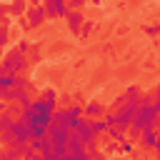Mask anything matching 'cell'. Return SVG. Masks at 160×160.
Segmentation results:
<instances>
[{
	"mask_svg": "<svg viewBox=\"0 0 160 160\" xmlns=\"http://www.w3.org/2000/svg\"><path fill=\"white\" fill-rule=\"evenodd\" d=\"M8 10H10L12 15H22V12H25V0H12V5H10Z\"/></svg>",
	"mask_w": 160,
	"mask_h": 160,
	"instance_id": "14",
	"label": "cell"
},
{
	"mask_svg": "<svg viewBox=\"0 0 160 160\" xmlns=\"http://www.w3.org/2000/svg\"><path fill=\"white\" fill-rule=\"evenodd\" d=\"M5 12H8V5H0V20L5 18Z\"/></svg>",
	"mask_w": 160,
	"mask_h": 160,
	"instance_id": "24",
	"label": "cell"
},
{
	"mask_svg": "<svg viewBox=\"0 0 160 160\" xmlns=\"http://www.w3.org/2000/svg\"><path fill=\"white\" fill-rule=\"evenodd\" d=\"M2 110H5V102H2V100H0V112H2Z\"/></svg>",
	"mask_w": 160,
	"mask_h": 160,
	"instance_id": "26",
	"label": "cell"
},
{
	"mask_svg": "<svg viewBox=\"0 0 160 160\" xmlns=\"http://www.w3.org/2000/svg\"><path fill=\"white\" fill-rule=\"evenodd\" d=\"M45 10V18H65L68 15V0H42L40 2Z\"/></svg>",
	"mask_w": 160,
	"mask_h": 160,
	"instance_id": "4",
	"label": "cell"
},
{
	"mask_svg": "<svg viewBox=\"0 0 160 160\" xmlns=\"http://www.w3.org/2000/svg\"><path fill=\"white\" fill-rule=\"evenodd\" d=\"M25 145H20V148H2L0 150V160H22V148Z\"/></svg>",
	"mask_w": 160,
	"mask_h": 160,
	"instance_id": "9",
	"label": "cell"
},
{
	"mask_svg": "<svg viewBox=\"0 0 160 160\" xmlns=\"http://www.w3.org/2000/svg\"><path fill=\"white\" fill-rule=\"evenodd\" d=\"M90 160H108L105 155H100V150L95 148V150H90Z\"/></svg>",
	"mask_w": 160,
	"mask_h": 160,
	"instance_id": "20",
	"label": "cell"
},
{
	"mask_svg": "<svg viewBox=\"0 0 160 160\" xmlns=\"http://www.w3.org/2000/svg\"><path fill=\"white\" fill-rule=\"evenodd\" d=\"M82 2H88V0H68V8H80Z\"/></svg>",
	"mask_w": 160,
	"mask_h": 160,
	"instance_id": "23",
	"label": "cell"
},
{
	"mask_svg": "<svg viewBox=\"0 0 160 160\" xmlns=\"http://www.w3.org/2000/svg\"><path fill=\"white\" fill-rule=\"evenodd\" d=\"M82 115H85V118H100V115H102V108H100L98 102H90V105L82 110Z\"/></svg>",
	"mask_w": 160,
	"mask_h": 160,
	"instance_id": "13",
	"label": "cell"
},
{
	"mask_svg": "<svg viewBox=\"0 0 160 160\" xmlns=\"http://www.w3.org/2000/svg\"><path fill=\"white\" fill-rule=\"evenodd\" d=\"M158 110H160V102H148V105H140L138 110H135V115H132V128L135 130H148V128H155L158 125Z\"/></svg>",
	"mask_w": 160,
	"mask_h": 160,
	"instance_id": "2",
	"label": "cell"
},
{
	"mask_svg": "<svg viewBox=\"0 0 160 160\" xmlns=\"http://www.w3.org/2000/svg\"><path fill=\"white\" fill-rule=\"evenodd\" d=\"M8 42V25H0V48Z\"/></svg>",
	"mask_w": 160,
	"mask_h": 160,
	"instance_id": "19",
	"label": "cell"
},
{
	"mask_svg": "<svg viewBox=\"0 0 160 160\" xmlns=\"http://www.w3.org/2000/svg\"><path fill=\"white\" fill-rule=\"evenodd\" d=\"M15 50H18V52H22V55H28V50H30V45H28V42H20V45H18Z\"/></svg>",
	"mask_w": 160,
	"mask_h": 160,
	"instance_id": "22",
	"label": "cell"
},
{
	"mask_svg": "<svg viewBox=\"0 0 160 160\" xmlns=\"http://www.w3.org/2000/svg\"><path fill=\"white\" fill-rule=\"evenodd\" d=\"M40 22H45V10H42V5H35V8L28 10V25L38 28Z\"/></svg>",
	"mask_w": 160,
	"mask_h": 160,
	"instance_id": "8",
	"label": "cell"
},
{
	"mask_svg": "<svg viewBox=\"0 0 160 160\" xmlns=\"http://www.w3.org/2000/svg\"><path fill=\"white\" fill-rule=\"evenodd\" d=\"M30 140V132H28V125L20 120V118H15L2 132H0V145L2 148H20V145H25Z\"/></svg>",
	"mask_w": 160,
	"mask_h": 160,
	"instance_id": "1",
	"label": "cell"
},
{
	"mask_svg": "<svg viewBox=\"0 0 160 160\" xmlns=\"http://www.w3.org/2000/svg\"><path fill=\"white\" fill-rule=\"evenodd\" d=\"M68 135H70V128H68V125L55 122V120H50V122H48V138H50L52 142H65V140H68Z\"/></svg>",
	"mask_w": 160,
	"mask_h": 160,
	"instance_id": "5",
	"label": "cell"
},
{
	"mask_svg": "<svg viewBox=\"0 0 160 160\" xmlns=\"http://www.w3.org/2000/svg\"><path fill=\"white\" fill-rule=\"evenodd\" d=\"M105 132H108L112 140H125V138H122V130H120L118 125H108V130H105Z\"/></svg>",
	"mask_w": 160,
	"mask_h": 160,
	"instance_id": "15",
	"label": "cell"
},
{
	"mask_svg": "<svg viewBox=\"0 0 160 160\" xmlns=\"http://www.w3.org/2000/svg\"><path fill=\"white\" fill-rule=\"evenodd\" d=\"M135 98H140V92H138V88L132 85V88H128V92H125V100H135Z\"/></svg>",
	"mask_w": 160,
	"mask_h": 160,
	"instance_id": "17",
	"label": "cell"
},
{
	"mask_svg": "<svg viewBox=\"0 0 160 160\" xmlns=\"http://www.w3.org/2000/svg\"><path fill=\"white\" fill-rule=\"evenodd\" d=\"M140 140H142V145H148V148H155V145H158L155 128H148V130H142V132H140Z\"/></svg>",
	"mask_w": 160,
	"mask_h": 160,
	"instance_id": "11",
	"label": "cell"
},
{
	"mask_svg": "<svg viewBox=\"0 0 160 160\" xmlns=\"http://www.w3.org/2000/svg\"><path fill=\"white\" fill-rule=\"evenodd\" d=\"M65 115H68V125L72 128V125H75V120H78V118L82 115V108H80V105H72V108H65Z\"/></svg>",
	"mask_w": 160,
	"mask_h": 160,
	"instance_id": "12",
	"label": "cell"
},
{
	"mask_svg": "<svg viewBox=\"0 0 160 160\" xmlns=\"http://www.w3.org/2000/svg\"><path fill=\"white\" fill-rule=\"evenodd\" d=\"M12 120H15V115H10V112H5V110H2V112H0V132H2Z\"/></svg>",
	"mask_w": 160,
	"mask_h": 160,
	"instance_id": "16",
	"label": "cell"
},
{
	"mask_svg": "<svg viewBox=\"0 0 160 160\" xmlns=\"http://www.w3.org/2000/svg\"><path fill=\"white\" fill-rule=\"evenodd\" d=\"M122 102H125V95H118V98H115V102H112V112H115V110H118Z\"/></svg>",
	"mask_w": 160,
	"mask_h": 160,
	"instance_id": "21",
	"label": "cell"
},
{
	"mask_svg": "<svg viewBox=\"0 0 160 160\" xmlns=\"http://www.w3.org/2000/svg\"><path fill=\"white\" fill-rule=\"evenodd\" d=\"M12 85L28 88V80H22V75H18V72H5V70L0 68V90H2V88H12Z\"/></svg>",
	"mask_w": 160,
	"mask_h": 160,
	"instance_id": "6",
	"label": "cell"
},
{
	"mask_svg": "<svg viewBox=\"0 0 160 160\" xmlns=\"http://www.w3.org/2000/svg\"><path fill=\"white\" fill-rule=\"evenodd\" d=\"M88 125H90V132L98 138V135H102L105 130H108V122L105 120H100V118H88Z\"/></svg>",
	"mask_w": 160,
	"mask_h": 160,
	"instance_id": "10",
	"label": "cell"
},
{
	"mask_svg": "<svg viewBox=\"0 0 160 160\" xmlns=\"http://www.w3.org/2000/svg\"><path fill=\"white\" fill-rule=\"evenodd\" d=\"M28 2H30V5H32V8H35V5H40V2H42V0H28Z\"/></svg>",
	"mask_w": 160,
	"mask_h": 160,
	"instance_id": "25",
	"label": "cell"
},
{
	"mask_svg": "<svg viewBox=\"0 0 160 160\" xmlns=\"http://www.w3.org/2000/svg\"><path fill=\"white\" fill-rule=\"evenodd\" d=\"M0 68H2L5 72H18V75H20V72L28 68V58H25L22 52H18V50H10V52L2 58Z\"/></svg>",
	"mask_w": 160,
	"mask_h": 160,
	"instance_id": "3",
	"label": "cell"
},
{
	"mask_svg": "<svg viewBox=\"0 0 160 160\" xmlns=\"http://www.w3.org/2000/svg\"><path fill=\"white\" fill-rule=\"evenodd\" d=\"M65 18H68V28H70V32H72V35H80V28H82V20H85L82 12H80V10H68Z\"/></svg>",
	"mask_w": 160,
	"mask_h": 160,
	"instance_id": "7",
	"label": "cell"
},
{
	"mask_svg": "<svg viewBox=\"0 0 160 160\" xmlns=\"http://www.w3.org/2000/svg\"><path fill=\"white\" fill-rule=\"evenodd\" d=\"M55 98H58V95H55V90H50V88L40 92V100H55Z\"/></svg>",
	"mask_w": 160,
	"mask_h": 160,
	"instance_id": "18",
	"label": "cell"
}]
</instances>
